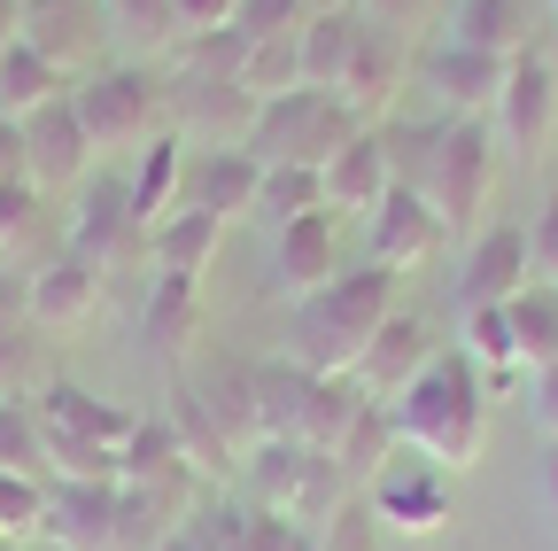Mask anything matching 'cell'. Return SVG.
Returning <instances> with one entry per match:
<instances>
[{
  "label": "cell",
  "mask_w": 558,
  "mask_h": 551,
  "mask_svg": "<svg viewBox=\"0 0 558 551\" xmlns=\"http://www.w3.org/2000/svg\"><path fill=\"white\" fill-rule=\"evenodd\" d=\"M388 420H396L403 451H418V458H435V466L458 474L488 443V381H481V366L458 350V342H442V350L388 396Z\"/></svg>",
  "instance_id": "cell-1"
},
{
  "label": "cell",
  "mask_w": 558,
  "mask_h": 551,
  "mask_svg": "<svg viewBox=\"0 0 558 551\" xmlns=\"http://www.w3.org/2000/svg\"><path fill=\"white\" fill-rule=\"evenodd\" d=\"M32 411H39L47 435H78V443H101V451H124L132 428H140V411L94 396V388H78V381H62V373L32 388Z\"/></svg>",
  "instance_id": "cell-13"
},
{
  "label": "cell",
  "mask_w": 558,
  "mask_h": 551,
  "mask_svg": "<svg viewBox=\"0 0 558 551\" xmlns=\"http://www.w3.org/2000/svg\"><path fill=\"white\" fill-rule=\"evenodd\" d=\"M209 303H202V280H186V272H156L148 280V311H140V334H148V350L163 366H179L194 350V334H202Z\"/></svg>",
  "instance_id": "cell-23"
},
{
  "label": "cell",
  "mask_w": 558,
  "mask_h": 551,
  "mask_svg": "<svg viewBox=\"0 0 558 551\" xmlns=\"http://www.w3.org/2000/svg\"><path fill=\"white\" fill-rule=\"evenodd\" d=\"M233 16H241V0H179L186 39H194V32H218V24H233Z\"/></svg>",
  "instance_id": "cell-45"
},
{
  "label": "cell",
  "mask_w": 558,
  "mask_h": 551,
  "mask_svg": "<svg viewBox=\"0 0 558 551\" xmlns=\"http://www.w3.org/2000/svg\"><path fill=\"white\" fill-rule=\"evenodd\" d=\"M62 249H78V256H94L101 272H117V264H132V256H148V226L132 218V194H124V179H94L86 194H78V211H70V241Z\"/></svg>",
  "instance_id": "cell-11"
},
{
  "label": "cell",
  "mask_w": 558,
  "mask_h": 551,
  "mask_svg": "<svg viewBox=\"0 0 558 551\" xmlns=\"http://www.w3.org/2000/svg\"><path fill=\"white\" fill-rule=\"evenodd\" d=\"M388 458H396V420H388L380 396H365V411H357V420L341 428V443H333V466H341L349 490H365V481H373Z\"/></svg>",
  "instance_id": "cell-30"
},
{
  "label": "cell",
  "mask_w": 558,
  "mask_h": 551,
  "mask_svg": "<svg viewBox=\"0 0 558 551\" xmlns=\"http://www.w3.org/2000/svg\"><path fill=\"white\" fill-rule=\"evenodd\" d=\"M527 420H535V428H543V435L558 443V358L527 373Z\"/></svg>",
  "instance_id": "cell-43"
},
{
  "label": "cell",
  "mask_w": 558,
  "mask_h": 551,
  "mask_svg": "<svg viewBox=\"0 0 558 551\" xmlns=\"http://www.w3.org/2000/svg\"><path fill=\"white\" fill-rule=\"evenodd\" d=\"M256 211H271L279 226L303 218V211H326V171H311V164H264Z\"/></svg>",
  "instance_id": "cell-35"
},
{
  "label": "cell",
  "mask_w": 558,
  "mask_h": 551,
  "mask_svg": "<svg viewBox=\"0 0 558 551\" xmlns=\"http://www.w3.org/2000/svg\"><path fill=\"white\" fill-rule=\"evenodd\" d=\"M0 326H32V280L24 272H0Z\"/></svg>",
  "instance_id": "cell-47"
},
{
  "label": "cell",
  "mask_w": 558,
  "mask_h": 551,
  "mask_svg": "<svg viewBox=\"0 0 558 551\" xmlns=\"http://www.w3.org/2000/svg\"><path fill=\"white\" fill-rule=\"evenodd\" d=\"M0 396H32V326H0Z\"/></svg>",
  "instance_id": "cell-40"
},
{
  "label": "cell",
  "mask_w": 558,
  "mask_h": 551,
  "mask_svg": "<svg viewBox=\"0 0 558 551\" xmlns=\"http://www.w3.org/2000/svg\"><path fill=\"white\" fill-rule=\"evenodd\" d=\"M388 156H396V179L418 187L435 202L442 226H465L481 218L488 202V179H497V141H488L481 117H435V124H396L388 132Z\"/></svg>",
  "instance_id": "cell-3"
},
{
  "label": "cell",
  "mask_w": 558,
  "mask_h": 551,
  "mask_svg": "<svg viewBox=\"0 0 558 551\" xmlns=\"http://www.w3.org/2000/svg\"><path fill=\"white\" fill-rule=\"evenodd\" d=\"M256 187H264V164H256L241 141L186 156V211H209V218H241V211H256Z\"/></svg>",
  "instance_id": "cell-20"
},
{
  "label": "cell",
  "mask_w": 558,
  "mask_h": 551,
  "mask_svg": "<svg viewBox=\"0 0 558 551\" xmlns=\"http://www.w3.org/2000/svg\"><path fill=\"white\" fill-rule=\"evenodd\" d=\"M341 272V241H333V211H303L271 233V296H311Z\"/></svg>",
  "instance_id": "cell-16"
},
{
  "label": "cell",
  "mask_w": 558,
  "mask_h": 551,
  "mask_svg": "<svg viewBox=\"0 0 558 551\" xmlns=\"http://www.w3.org/2000/svg\"><path fill=\"white\" fill-rule=\"evenodd\" d=\"M365 16H380V24H396V9H411V0H357Z\"/></svg>",
  "instance_id": "cell-49"
},
{
  "label": "cell",
  "mask_w": 558,
  "mask_h": 551,
  "mask_svg": "<svg viewBox=\"0 0 558 551\" xmlns=\"http://www.w3.org/2000/svg\"><path fill=\"white\" fill-rule=\"evenodd\" d=\"M241 458H248V505L295 520V528H311V536H318V528L341 513V498H349L333 451H311V443H295V435H264V443H248Z\"/></svg>",
  "instance_id": "cell-5"
},
{
  "label": "cell",
  "mask_w": 558,
  "mask_h": 551,
  "mask_svg": "<svg viewBox=\"0 0 558 551\" xmlns=\"http://www.w3.org/2000/svg\"><path fill=\"white\" fill-rule=\"evenodd\" d=\"M0 551H16V543H0Z\"/></svg>",
  "instance_id": "cell-52"
},
{
  "label": "cell",
  "mask_w": 558,
  "mask_h": 551,
  "mask_svg": "<svg viewBox=\"0 0 558 551\" xmlns=\"http://www.w3.org/2000/svg\"><path fill=\"white\" fill-rule=\"evenodd\" d=\"M543 490H550V513H558V451H550V481H543Z\"/></svg>",
  "instance_id": "cell-51"
},
{
  "label": "cell",
  "mask_w": 558,
  "mask_h": 551,
  "mask_svg": "<svg viewBox=\"0 0 558 551\" xmlns=\"http://www.w3.org/2000/svg\"><path fill=\"white\" fill-rule=\"evenodd\" d=\"M365 233H373V264H388V272H396V264H418V256H435L450 226L435 218V202L418 194V187H403V179H396V187L380 194V211L365 218Z\"/></svg>",
  "instance_id": "cell-18"
},
{
  "label": "cell",
  "mask_w": 558,
  "mask_h": 551,
  "mask_svg": "<svg viewBox=\"0 0 558 551\" xmlns=\"http://www.w3.org/2000/svg\"><path fill=\"white\" fill-rule=\"evenodd\" d=\"M435 350H442V342L427 334V319L396 311V319H388V326H380V334L365 342V358H357V373H349V381H357L365 396H380V404H388V396H396V388H403V381H411L418 366H427Z\"/></svg>",
  "instance_id": "cell-22"
},
{
  "label": "cell",
  "mask_w": 558,
  "mask_h": 551,
  "mask_svg": "<svg viewBox=\"0 0 558 551\" xmlns=\"http://www.w3.org/2000/svg\"><path fill=\"white\" fill-rule=\"evenodd\" d=\"M396 86H403L396 24H380V16H365V9H349V16H341V62H333V86H326V94H341L357 117H373V109H388Z\"/></svg>",
  "instance_id": "cell-8"
},
{
  "label": "cell",
  "mask_w": 558,
  "mask_h": 551,
  "mask_svg": "<svg viewBox=\"0 0 558 551\" xmlns=\"http://www.w3.org/2000/svg\"><path fill=\"white\" fill-rule=\"evenodd\" d=\"M24 32V0H0V47H9Z\"/></svg>",
  "instance_id": "cell-48"
},
{
  "label": "cell",
  "mask_w": 558,
  "mask_h": 551,
  "mask_svg": "<svg viewBox=\"0 0 558 551\" xmlns=\"http://www.w3.org/2000/svg\"><path fill=\"white\" fill-rule=\"evenodd\" d=\"M218 241H226V218H209V211H179L148 233V256H156V272H186V280H202L209 264H218Z\"/></svg>",
  "instance_id": "cell-26"
},
{
  "label": "cell",
  "mask_w": 558,
  "mask_h": 551,
  "mask_svg": "<svg viewBox=\"0 0 558 551\" xmlns=\"http://www.w3.org/2000/svg\"><path fill=\"white\" fill-rule=\"evenodd\" d=\"M0 474H24V481L47 474V435H39L32 396H0Z\"/></svg>",
  "instance_id": "cell-34"
},
{
  "label": "cell",
  "mask_w": 558,
  "mask_h": 551,
  "mask_svg": "<svg viewBox=\"0 0 558 551\" xmlns=\"http://www.w3.org/2000/svg\"><path fill=\"white\" fill-rule=\"evenodd\" d=\"M311 9L303 0H241V16H233V32H248V39H271V32H295Z\"/></svg>",
  "instance_id": "cell-39"
},
{
  "label": "cell",
  "mask_w": 558,
  "mask_h": 551,
  "mask_svg": "<svg viewBox=\"0 0 558 551\" xmlns=\"http://www.w3.org/2000/svg\"><path fill=\"white\" fill-rule=\"evenodd\" d=\"M24 39L70 71L78 86L86 71H101V39H109V0H24Z\"/></svg>",
  "instance_id": "cell-9"
},
{
  "label": "cell",
  "mask_w": 558,
  "mask_h": 551,
  "mask_svg": "<svg viewBox=\"0 0 558 551\" xmlns=\"http://www.w3.org/2000/svg\"><path fill=\"white\" fill-rule=\"evenodd\" d=\"M497 132H505V148H520L527 164L550 148V132H558V71H550V55L527 47L512 55V71H505V94H497Z\"/></svg>",
  "instance_id": "cell-10"
},
{
  "label": "cell",
  "mask_w": 558,
  "mask_h": 551,
  "mask_svg": "<svg viewBox=\"0 0 558 551\" xmlns=\"http://www.w3.org/2000/svg\"><path fill=\"white\" fill-rule=\"evenodd\" d=\"M241 86H248V101H271V94L303 86V24H295V32H271V39H248Z\"/></svg>",
  "instance_id": "cell-32"
},
{
  "label": "cell",
  "mask_w": 558,
  "mask_h": 551,
  "mask_svg": "<svg viewBox=\"0 0 558 551\" xmlns=\"http://www.w3.org/2000/svg\"><path fill=\"white\" fill-rule=\"evenodd\" d=\"M365 505H373V520L396 528V536H435V528H450V513H458V481H450V466H435V458H418V451L396 443V458L365 481Z\"/></svg>",
  "instance_id": "cell-7"
},
{
  "label": "cell",
  "mask_w": 558,
  "mask_h": 551,
  "mask_svg": "<svg viewBox=\"0 0 558 551\" xmlns=\"http://www.w3.org/2000/svg\"><path fill=\"white\" fill-rule=\"evenodd\" d=\"M318 543L326 551H373V505L365 498H341V513L318 528Z\"/></svg>",
  "instance_id": "cell-38"
},
{
  "label": "cell",
  "mask_w": 558,
  "mask_h": 551,
  "mask_svg": "<svg viewBox=\"0 0 558 551\" xmlns=\"http://www.w3.org/2000/svg\"><path fill=\"white\" fill-rule=\"evenodd\" d=\"M303 528L295 520H279V513H264V505H248V520H241V551H288Z\"/></svg>",
  "instance_id": "cell-42"
},
{
  "label": "cell",
  "mask_w": 558,
  "mask_h": 551,
  "mask_svg": "<svg viewBox=\"0 0 558 551\" xmlns=\"http://www.w3.org/2000/svg\"><path fill=\"white\" fill-rule=\"evenodd\" d=\"M54 94H70V71H54V62L16 32L9 47H0V109H9V117H32V109H47Z\"/></svg>",
  "instance_id": "cell-28"
},
{
  "label": "cell",
  "mask_w": 558,
  "mask_h": 551,
  "mask_svg": "<svg viewBox=\"0 0 558 551\" xmlns=\"http://www.w3.org/2000/svg\"><path fill=\"white\" fill-rule=\"evenodd\" d=\"M458 350L481 366V381H488V396H505L527 366H520V350H512V319H505V303H481V311H465V334H458Z\"/></svg>",
  "instance_id": "cell-29"
},
{
  "label": "cell",
  "mask_w": 558,
  "mask_h": 551,
  "mask_svg": "<svg viewBox=\"0 0 558 551\" xmlns=\"http://www.w3.org/2000/svg\"><path fill=\"white\" fill-rule=\"evenodd\" d=\"M70 109H78L94 156H140L163 132V79L140 71V62H117V71H86L70 86Z\"/></svg>",
  "instance_id": "cell-6"
},
{
  "label": "cell",
  "mask_w": 558,
  "mask_h": 551,
  "mask_svg": "<svg viewBox=\"0 0 558 551\" xmlns=\"http://www.w3.org/2000/svg\"><path fill=\"white\" fill-rule=\"evenodd\" d=\"M163 420H171V435H179V458L194 466V481L241 458V451L226 443V428H218V411L202 404V388H194V381H171V411H163Z\"/></svg>",
  "instance_id": "cell-27"
},
{
  "label": "cell",
  "mask_w": 558,
  "mask_h": 551,
  "mask_svg": "<svg viewBox=\"0 0 558 551\" xmlns=\"http://www.w3.org/2000/svg\"><path fill=\"white\" fill-rule=\"evenodd\" d=\"M101 280H109V272H101L94 256L62 249L47 272H32V326H47V334H70V326H86V319L101 311Z\"/></svg>",
  "instance_id": "cell-19"
},
{
  "label": "cell",
  "mask_w": 558,
  "mask_h": 551,
  "mask_svg": "<svg viewBox=\"0 0 558 551\" xmlns=\"http://www.w3.org/2000/svg\"><path fill=\"white\" fill-rule=\"evenodd\" d=\"M505 319H512V350H520L527 373L558 358V288H550V280H527V288L505 303Z\"/></svg>",
  "instance_id": "cell-31"
},
{
  "label": "cell",
  "mask_w": 558,
  "mask_h": 551,
  "mask_svg": "<svg viewBox=\"0 0 558 551\" xmlns=\"http://www.w3.org/2000/svg\"><path fill=\"white\" fill-rule=\"evenodd\" d=\"M117 505H124V490L117 481H47V520H39V536L54 543V551H117Z\"/></svg>",
  "instance_id": "cell-12"
},
{
  "label": "cell",
  "mask_w": 558,
  "mask_h": 551,
  "mask_svg": "<svg viewBox=\"0 0 558 551\" xmlns=\"http://www.w3.org/2000/svg\"><path fill=\"white\" fill-rule=\"evenodd\" d=\"M527 280H535V272H527V226H481V241L458 264V311L512 303Z\"/></svg>",
  "instance_id": "cell-17"
},
{
  "label": "cell",
  "mask_w": 558,
  "mask_h": 551,
  "mask_svg": "<svg viewBox=\"0 0 558 551\" xmlns=\"http://www.w3.org/2000/svg\"><path fill=\"white\" fill-rule=\"evenodd\" d=\"M0 187H32V171H24V117H9V109H0Z\"/></svg>",
  "instance_id": "cell-44"
},
{
  "label": "cell",
  "mask_w": 558,
  "mask_h": 551,
  "mask_svg": "<svg viewBox=\"0 0 558 551\" xmlns=\"http://www.w3.org/2000/svg\"><path fill=\"white\" fill-rule=\"evenodd\" d=\"M388 187H396L388 132H373V124H365V132H349L341 156L326 164V211H357V218H373Z\"/></svg>",
  "instance_id": "cell-21"
},
{
  "label": "cell",
  "mask_w": 558,
  "mask_h": 551,
  "mask_svg": "<svg viewBox=\"0 0 558 551\" xmlns=\"http://www.w3.org/2000/svg\"><path fill=\"white\" fill-rule=\"evenodd\" d=\"M311 16H333V9H357V0H303Z\"/></svg>",
  "instance_id": "cell-50"
},
{
  "label": "cell",
  "mask_w": 558,
  "mask_h": 551,
  "mask_svg": "<svg viewBox=\"0 0 558 551\" xmlns=\"http://www.w3.org/2000/svg\"><path fill=\"white\" fill-rule=\"evenodd\" d=\"M349 132H365V117L349 109L341 94L288 86V94L256 101V117H248V132H241V148H248L256 164H311V171H326V164L341 156Z\"/></svg>",
  "instance_id": "cell-4"
},
{
  "label": "cell",
  "mask_w": 558,
  "mask_h": 551,
  "mask_svg": "<svg viewBox=\"0 0 558 551\" xmlns=\"http://www.w3.org/2000/svg\"><path fill=\"white\" fill-rule=\"evenodd\" d=\"M550 9H558V0H550Z\"/></svg>",
  "instance_id": "cell-53"
},
{
  "label": "cell",
  "mask_w": 558,
  "mask_h": 551,
  "mask_svg": "<svg viewBox=\"0 0 558 551\" xmlns=\"http://www.w3.org/2000/svg\"><path fill=\"white\" fill-rule=\"evenodd\" d=\"M39 520H47V481L0 474V543H16V536H39Z\"/></svg>",
  "instance_id": "cell-37"
},
{
  "label": "cell",
  "mask_w": 558,
  "mask_h": 551,
  "mask_svg": "<svg viewBox=\"0 0 558 551\" xmlns=\"http://www.w3.org/2000/svg\"><path fill=\"white\" fill-rule=\"evenodd\" d=\"M535 0H450V39L481 47V55H527L535 39Z\"/></svg>",
  "instance_id": "cell-25"
},
{
  "label": "cell",
  "mask_w": 558,
  "mask_h": 551,
  "mask_svg": "<svg viewBox=\"0 0 558 551\" xmlns=\"http://www.w3.org/2000/svg\"><path fill=\"white\" fill-rule=\"evenodd\" d=\"M505 71H512L505 55H481V47H458V39H442L427 62H418V79H427V94L442 101V117H488L497 94H505Z\"/></svg>",
  "instance_id": "cell-14"
},
{
  "label": "cell",
  "mask_w": 558,
  "mask_h": 551,
  "mask_svg": "<svg viewBox=\"0 0 558 551\" xmlns=\"http://www.w3.org/2000/svg\"><path fill=\"white\" fill-rule=\"evenodd\" d=\"M109 24H117L132 47H156V55H171V47L186 39L179 0H109Z\"/></svg>",
  "instance_id": "cell-36"
},
{
  "label": "cell",
  "mask_w": 558,
  "mask_h": 551,
  "mask_svg": "<svg viewBox=\"0 0 558 551\" xmlns=\"http://www.w3.org/2000/svg\"><path fill=\"white\" fill-rule=\"evenodd\" d=\"M202 404L218 411V428H226V443H233V451L264 443V428H256V388H248V358H226V366H218V381L202 388Z\"/></svg>",
  "instance_id": "cell-33"
},
{
  "label": "cell",
  "mask_w": 558,
  "mask_h": 551,
  "mask_svg": "<svg viewBox=\"0 0 558 551\" xmlns=\"http://www.w3.org/2000/svg\"><path fill=\"white\" fill-rule=\"evenodd\" d=\"M24 226H32V187H0V249L24 241Z\"/></svg>",
  "instance_id": "cell-46"
},
{
  "label": "cell",
  "mask_w": 558,
  "mask_h": 551,
  "mask_svg": "<svg viewBox=\"0 0 558 551\" xmlns=\"http://www.w3.org/2000/svg\"><path fill=\"white\" fill-rule=\"evenodd\" d=\"M396 319V272L388 264H357V272H333L326 288H311L288 319V358L303 373H357L365 342Z\"/></svg>",
  "instance_id": "cell-2"
},
{
  "label": "cell",
  "mask_w": 558,
  "mask_h": 551,
  "mask_svg": "<svg viewBox=\"0 0 558 551\" xmlns=\"http://www.w3.org/2000/svg\"><path fill=\"white\" fill-rule=\"evenodd\" d=\"M86 164H94V141H86L78 109H70V94H54L47 109L24 117V171H32V187H78Z\"/></svg>",
  "instance_id": "cell-15"
},
{
  "label": "cell",
  "mask_w": 558,
  "mask_h": 551,
  "mask_svg": "<svg viewBox=\"0 0 558 551\" xmlns=\"http://www.w3.org/2000/svg\"><path fill=\"white\" fill-rule=\"evenodd\" d=\"M527 272L558 288V194L543 202V211H535V226H527Z\"/></svg>",
  "instance_id": "cell-41"
},
{
  "label": "cell",
  "mask_w": 558,
  "mask_h": 551,
  "mask_svg": "<svg viewBox=\"0 0 558 551\" xmlns=\"http://www.w3.org/2000/svg\"><path fill=\"white\" fill-rule=\"evenodd\" d=\"M124 194H132V218L148 226V233L179 211V194H186V141H179V132H156V141L140 148V164H132Z\"/></svg>",
  "instance_id": "cell-24"
}]
</instances>
